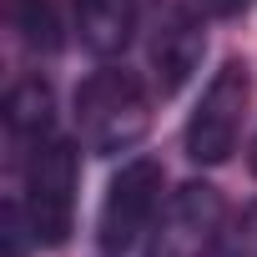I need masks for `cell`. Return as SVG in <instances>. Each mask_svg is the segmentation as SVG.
Returning a JSON list of instances; mask_svg holds the SVG:
<instances>
[{
  "label": "cell",
  "instance_id": "6da1fadb",
  "mask_svg": "<svg viewBox=\"0 0 257 257\" xmlns=\"http://www.w3.org/2000/svg\"><path fill=\"white\" fill-rule=\"evenodd\" d=\"M152 81H142L126 61H101L71 96L76 137L96 157H126L152 132Z\"/></svg>",
  "mask_w": 257,
  "mask_h": 257
},
{
  "label": "cell",
  "instance_id": "7a4b0ae2",
  "mask_svg": "<svg viewBox=\"0 0 257 257\" xmlns=\"http://www.w3.org/2000/svg\"><path fill=\"white\" fill-rule=\"evenodd\" d=\"M21 167V182L11 192L6 207L21 212L31 247H66L76 232V192H81V147L71 137H51L46 147H36Z\"/></svg>",
  "mask_w": 257,
  "mask_h": 257
},
{
  "label": "cell",
  "instance_id": "3957f363",
  "mask_svg": "<svg viewBox=\"0 0 257 257\" xmlns=\"http://www.w3.org/2000/svg\"><path fill=\"white\" fill-rule=\"evenodd\" d=\"M212 0H147L142 11V51H147V81L162 101H172L207 56V26Z\"/></svg>",
  "mask_w": 257,
  "mask_h": 257
},
{
  "label": "cell",
  "instance_id": "277c9868",
  "mask_svg": "<svg viewBox=\"0 0 257 257\" xmlns=\"http://www.w3.org/2000/svg\"><path fill=\"white\" fill-rule=\"evenodd\" d=\"M247 111H252V66L242 56H227L212 81L202 86L187 126H182V152L187 162L197 167H222L237 142H242V126H247Z\"/></svg>",
  "mask_w": 257,
  "mask_h": 257
},
{
  "label": "cell",
  "instance_id": "5b68a950",
  "mask_svg": "<svg viewBox=\"0 0 257 257\" xmlns=\"http://www.w3.org/2000/svg\"><path fill=\"white\" fill-rule=\"evenodd\" d=\"M162 187H167V167L157 157H126L106 192H101V212H96V247L101 257H126L157 222L162 212Z\"/></svg>",
  "mask_w": 257,
  "mask_h": 257
},
{
  "label": "cell",
  "instance_id": "8992f818",
  "mask_svg": "<svg viewBox=\"0 0 257 257\" xmlns=\"http://www.w3.org/2000/svg\"><path fill=\"white\" fill-rule=\"evenodd\" d=\"M222 242H227V197H222V187L182 182L162 202L142 257H217Z\"/></svg>",
  "mask_w": 257,
  "mask_h": 257
},
{
  "label": "cell",
  "instance_id": "52a82bcc",
  "mask_svg": "<svg viewBox=\"0 0 257 257\" xmlns=\"http://www.w3.org/2000/svg\"><path fill=\"white\" fill-rule=\"evenodd\" d=\"M0 121H6V142H11L16 162H26L36 147H46L51 137H61L56 132V91H51V81L41 71L11 81L6 106H0Z\"/></svg>",
  "mask_w": 257,
  "mask_h": 257
},
{
  "label": "cell",
  "instance_id": "ba28073f",
  "mask_svg": "<svg viewBox=\"0 0 257 257\" xmlns=\"http://www.w3.org/2000/svg\"><path fill=\"white\" fill-rule=\"evenodd\" d=\"M71 21L96 61H116L142 31V6L137 0H71Z\"/></svg>",
  "mask_w": 257,
  "mask_h": 257
},
{
  "label": "cell",
  "instance_id": "9c48e42d",
  "mask_svg": "<svg viewBox=\"0 0 257 257\" xmlns=\"http://www.w3.org/2000/svg\"><path fill=\"white\" fill-rule=\"evenodd\" d=\"M11 26H16V36L26 41V51H36V56H56L61 51V16H56V6L51 0H11Z\"/></svg>",
  "mask_w": 257,
  "mask_h": 257
},
{
  "label": "cell",
  "instance_id": "30bf717a",
  "mask_svg": "<svg viewBox=\"0 0 257 257\" xmlns=\"http://www.w3.org/2000/svg\"><path fill=\"white\" fill-rule=\"evenodd\" d=\"M217 257H257V202L227 227V242H222Z\"/></svg>",
  "mask_w": 257,
  "mask_h": 257
},
{
  "label": "cell",
  "instance_id": "8fae6325",
  "mask_svg": "<svg viewBox=\"0 0 257 257\" xmlns=\"http://www.w3.org/2000/svg\"><path fill=\"white\" fill-rule=\"evenodd\" d=\"M257 0H212V11L217 16H242V11H252Z\"/></svg>",
  "mask_w": 257,
  "mask_h": 257
},
{
  "label": "cell",
  "instance_id": "7c38bea8",
  "mask_svg": "<svg viewBox=\"0 0 257 257\" xmlns=\"http://www.w3.org/2000/svg\"><path fill=\"white\" fill-rule=\"evenodd\" d=\"M247 167H252V177H257V137H252V152H247Z\"/></svg>",
  "mask_w": 257,
  "mask_h": 257
}]
</instances>
